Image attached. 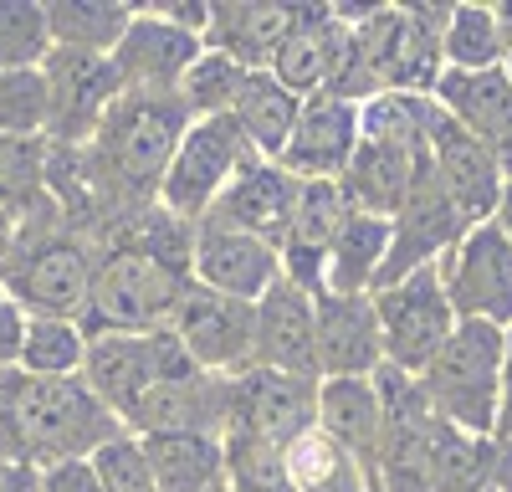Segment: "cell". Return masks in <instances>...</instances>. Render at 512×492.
I'll return each instance as SVG.
<instances>
[{
  "label": "cell",
  "mask_w": 512,
  "mask_h": 492,
  "mask_svg": "<svg viewBox=\"0 0 512 492\" xmlns=\"http://www.w3.org/2000/svg\"><path fill=\"white\" fill-rule=\"evenodd\" d=\"M318 431L359 457L379 477V446H384V395L374 380H318Z\"/></svg>",
  "instance_id": "cell-23"
},
{
  "label": "cell",
  "mask_w": 512,
  "mask_h": 492,
  "mask_svg": "<svg viewBox=\"0 0 512 492\" xmlns=\"http://www.w3.org/2000/svg\"><path fill=\"white\" fill-rule=\"evenodd\" d=\"M497 11V26H502V41H507V57H512V0H502V6H492Z\"/></svg>",
  "instance_id": "cell-43"
},
{
  "label": "cell",
  "mask_w": 512,
  "mask_h": 492,
  "mask_svg": "<svg viewBox=\"0 0 512 492\" xmlns=\"http://www.w3.org/2000/svg\"><path fill=\"white\" fill-rule=\"evenodd\" d=\"M190 246L195 226L175 221L169 211H144L123 231L108 236L93 298L82 308V328L93 334H144V328H169L180 293L195 282L190 277Z\"/></svg>",
  "instance_id": "cell-1"
},
{
  "label": "cell",
  "mask_w": 512,
  "mask_h": 492,
  "mask_svg": "<svg viewBox=\"0 0 512 492\" xmlns=\"http://www.w3.org/2000/svg\"><path fill=\"white\" fill-rule=\"evenodd\" d=\"M441 57L446 72H492L507 67V41L492 6H451L441 31Z\"/></svg>",
  "instance_id": "cell-31"
},
{
  "label": "cell",
  "mask_w": 512,
  "mask_h": 492,
  "mask_svg": "<svg viewBox=\"0 0 512 492\" xmlns=\"http://www.w3.org/2000/svg\"><path fill=\"white\" fill-rule=\"evenodd\" d=\"M226 492H231V487H226Z\"/></svg>",
  "instance_id": "cell-47"
},
{
  "label": "cell",
  "mask_w": 512,
  "mask_h": 492,
  "mask_svg": "<svg viewBox=\"0 0 512 492\" xmlns=\"http://www.w3.org/2000/svg\"><path fill=\"white\" fill-rule=\"evenodd\" d=\"M384 369V339L374 293L318 298V380H374Z\"/></svg>",
  "instance_id": "cell-17"
},
{
  "label": "cell",
  "mask_w": 512,
  "mask_h": 492,
  "mask_svg": "<svg viewBox=\"0 0 512 492\" xmlns=\"http://www.w3.org/2000/svg\"><path fill=\"white\" fill-rule=\"evenodd\" d=\"M297 190H303V180H292L277 159H251L205 221H221V226H236V231H251V236L282 246L292 211H297Z\"/></svg>",
  "instance_id": "cell-22"
},
{
  "label": "cell",
  "mask_w": 512,
  "mask_h": 492,
  "mask_svg": "<svg viewBox=\"0 0 512 492\" xmlns=\"http://www.w3.org/2000/svg\"><path fill=\"white\" fill-rule=\"evenodd\" d=\"M313 6V0H308ZM303 0H210V31L205 47L236 57L251 72H267L282 41L303 26L308 16Z\"/></svg>",
  "instance_id": "cell-19"
},
{
  "label": "cell",
  "mask_w": 512,
  "mask_h": 492,
  "mask_svg": "<svg viewBox=\"0 0 512 492\" xmlns=\"http://www.w3.org/2000/svg\"><path fill=\"white\" fill-rule=\"evenodd\" d=\"M47 170H52V144L47 139H0V205H6L16 221L36 216L41 205L52 200Z\"/></svg>",
  "instance_id": "cell-32"
},
{
  "label": "cell",
  "mask_w": 512,
  "mask_h": 492,
  "mask_svg": "<svg viewBox=\"0 0 512 492\" xmlns=\"http://www.w3.org/2000/svg\"><path fill=\"white\" fill-rule=\"evenodd\" d=\"M359 144H364L359 103L338 98V93H318L303 103V118H297V129L277 164L292 180H344Z\"/></svg>",
  "instance_id": "cell-16"
},
{
  "label": "cell",
  "mask_w": 512,
  "mask_h": 492,
  "mask_svg": "<svg viewBox=\"0 0 512 492\" xmlns=\"http://www.w3.org/2000/svg\"><path fill=\"white\" fill-rule=\"evenodd\" d=\"M6 421L16 457L52 472L72 462H93L128 426L88 390V380H31L21 369L6 375Z\"/></svg>",
  "instance_id": "cell-2"
},
{
  "label": "cell",
  "mask_w": 512,
  "mask_h": 492,
  "mask_svg": "<svg viewBox=\"0 0 512 492\" xmlns=\"http://www.w3.org/2000/svg\"><path fill=\"white\" fill-rule=\"evenodd\" d=\"M308 426H318V380H292L272 369H246L226 380V431L287 446Z\"/></svg>",
  "instance_id": "cell-14"
},
{
  "label": "cell",
  "mask_w": 512,
  "mask_h": 492,
  "mask_svg": "<svg viewBox=\"0 0 512 492\" xmlns=\"http://www.w3.org/2000/svg\"><path fill=\"white\" fill-rule=\"evenodd\" d=\"M349 47H354V31L333 16L328 0H313L303 26L282 41V52L272 57L267 72L282 82L287 93L318 98V93H328L338 82V72H344V62H349Z\"/></svg>",
  "instance_id": "cell-20"
},
{
  "label": "cell",
  "mask_w": 512,
  "mask_h": 492,
  "mask_svg": "<svg viewBox=\"0 0 512 492\" xmlns=\"http://www.w3.org/2000/svg\"><path fill=\"white\" fill-rule=\"evenodd\" d=\"M436 272L461 323L512 328V241L502 236L497 221L466 231L436 262Z\"/></svg>",
  "instance_id": "cell-8"
},
{
  "label": "cell",
  "mask_w": 512,
  "mask_h": 492,
  "mask_svg": "<svg viewBox=\"0 0 512 492\" xmlns=\"http://www.w3.org/2000/svg\"><path fill=\"white\" fill-rule=\"evenodd\" d=\"M502 349H507V328L492 323H461L451 344L431 359V369L420 380L431 410L466 431V436H497L502 416Z\"/></svg>",
  "instance_id": "cell-4"
},
{
  "label": "cell",
  "mask_w": 512,
  "mask_h": 492,
  "mask_svg": "<svg viewBox=\"0 0 512 492\" xmlns=\"http://www.w3.org/2000/svg\"><path fill=\"white\" fill-rule=\"evenodd\" d=\"M226 477L231 492H297L292 472H287V446L246 436V431H226Z\"/></svg>",
  "instance_id": "cell-35"
},
{
  "label": "cell",
  "mask_w": 512,
  "mask_h": 492,
  "mask_svg": "<svg viewBox=\"0 0 512 492\" xmlns=\"http://www.w3.org/2000/svg\"><path fill=\"white\" fill-rule=\"evenodd\" d=\"M26 323L31 313L0 287V375H11V369L21 364V344H26Z\"/></svg>",
  "instance_id": "cell-37"
},
{
  "label": "cell",
  "mask_w": 512,
  "mask_h": 492,
  "mask_svg": "<svg viewBox=\"0 0 512 492\" xmlns=\"http://www.w3.org/2000/svg\"><path fill=\"white\" fill-rule=\"evenodd\" d=\"M16 236H21V221L0 205V267H6V257H11V246H16Z\"/></svg>",
  "instance_id": "cell-41"
},
{
  "label": "cell",
  "mask_w": 512,
  "mask_h": 492,
  "mask_svg": "<svg viewBox=\"0 0 512 492\" xmlns=\"http://www.w3.org/2000/svg\"><path fill=\"white\" fill-rule=\"evenodd\" d=\"M272 375L318 380V298L292 282H277L256 303V364Z\"/></svg>",
  "instance_id": "cell-18"
},
{
  "label": "cell",
  "mask_w": 512,
  "mask_h": 492,
  "mask_svg": "<svg viewBox=\"0 0 512 492\" xmlns=\"http://www.w3.org/2000/svg\"><path fill=\"white\" fill-rule=\"evenodd\" d=\"M374 313H379V339H384V369H400V375H425L431 359L461 328L436 267L379 287Z\"/></svg>",
  "instance_id": "cell-7"
},
{
  "label": "cell",
  "mask_w": 512,
  "mask_h": 492,
  "mask_svg": "<svg viewBox=\"0 0 512 492\" xmlns=\"http://www.w3.org/2000/svg\"><path fill=\"white\" fill-rule=\"evenodd\" d=\"M205 41L185 26H175L154 6H134L123 41L113 47V72L123 82V93H180L185 72L200 62Z\"/></svg>",
  "instance_id": "cell-12"
},
{
  "label": "cell",
  "mask_w": 512,
  "mask_h": 492,
  "mask_svg": "<svg viewBox=\"0 0 512 492\" xmlns=\"http://www.w3.org/2000/svg\"><path fill=\"white\" fill-rule=\"evenodd\" d=\"M303 103L308 98L287 93L272 72H246V88H241L231 118L241 123V134L256 149V159H282V149H287V139L297 129V118H303Z\"/></svg>",
  "instance_id": "cell-26"
},
{
  "label": "cell",
  "mask_w": 512,
  "mask_h": 492,
  "mask_svg": "<svg viewBox=\"0 0 512 492\" xmlns=\"http://www.w3.org/2000/svg\"><path fill=\"white\" fill-rule=\"evenodd\" d=\"M200 375V364L185 354V344L175 339V328H144V334H93L88 339V364L82 380L88 390L113 410L128 426V416L159 390Z\"/></svg>",
  "instance_id": "cell-5"
},
{
  "label": "cell",
  "mask_w": 512,
  "mask_h": 492,
  "mask_svg": "<svg viewBox=\"0 0 512 492\" xmlns=\"http://www.w3.org/2000/svg\"><path fill=\"white\" fill-rule=\"evenodd\" d=\"M436 123H441V103L431 93H374L369 103H359V129L369 144L431 154Z\"/></svg>",
  "instance_id": "cell-29"
},
{
  "label": "cell",
  "mask_w": 512,
  "mask_h": 492,
  "mask_svg": "<svg viewBox=\"0 0 512 492\" xmlns=\"http://www.w3.org/2000/svg\"><path fill=\"white\" fill-rule=\"evenodd\" d=\"M52 57V26L41 0H0V72H36Z\"/></svg>",
  "instance_id": "cell-34"
},
{
  "label": "cell",
  "mask_w": 512,
  "mask_h": 492,
  "mask_svg": "<svg viewBox=\"0 0 512 492\" xmlns=\"http://www.w3.org/2000/svg\"><path fill=\"white\" fill-rule=\"evenodd\" d=\"M441 113L451 123H461L472 139H482L512 180V77L507 67H492V72H441L436 93Z\"/></svg>",
  "instance_id": "cell-21"
},
{
  "label": "cell",
  "mask_w": 512,
  "mask_h": 492,
  "mask_svg": "<svg viewBox=\"0 0 512 492\" xmlns=\"http://www.w3.org/2000/svg\"><path fill=\"white\" fill-rule=\"evenodd\" d=\"M128 21H134V6H123V0H47L52 52L113 57Z\"/></svg>",
  "instance_id": "cell-28"
},
{
  "label": "cell",
  "mask_w": 512,
  "mask_h": 492,
  "mask_svg": "<svg viewBox=\"0 0 512 492\" xmlns=\"http://www.w3.org/2000/svg\"><path fill=\"white\" fill-rule=\"evenodd\" d=\"M41 482H47V472L21 462V457H0V492H41Z\"/></svg>",
  "instance_id": "cell-39"
},
{
  "label": "cell",
  "mask_w": 512,
  "mask_h": 492,
  "mask_svg": "<svg viewBox=\"0 0 512 492\" xmlns=\"http://www.w3.org/2000/svg\"><path fill=\"white\" fill-rule=\"evenodd\" d=\"M487 492H497V487H487Z\"/></svg>",
  "instance_id": "cell-46"
},
{
  "label": "cell",
  "mask_w": 512,
  "mask_h": 492,
  "mask_svg": "<svg viewBox=\"0 0 512 492\" xmlns=\"http://www.w3.org/2000/svg\"><path fill=\"white\" fill-rule=\"evenodd\" d=\"M492 221H497V226H502V236L512 241V185L502 190V205H497V216H492Z\"/></svg>",
  "instance_id": "cell-42"
},
{
  "label": "cell",
  "mask_w": 512,
  "mask_h": 492,
  "mask_svg": "<svg viewBox=\"0 0 512 492\" xmlns=\"http://www.w3.org/2000/svg\"><path fill=\"white\" fill-rule=\"evenodd\" d=\"M103 241L67 221L57 200H47L36 216L21 221V236L11 246L0 287L31 313V318H82L93 298Z\"/></svg>",
  "instance_id": "cell-3"
},
{
  "label": "cell",
  "mask_w": 512,
  "mask_h": 492,
  "mask_svg": "<svg viewBox=\"0 0 512 492\" xmlns=\"http://www.w3.org/2000/svg\"><path fill=\"white\" fill-rule=\"evenodd\" d=\"M246 72H251V67H241L236 57L205 47L200 62H195V67L185 72V82H180L185 113H190V118H231V108H236V98H241V88H246Z\"/></svg>",
  "instance_id": "cell-33"
},
{
  "label": "cell",
  "mask_w": 512,
  "mask_h": 492,
  "mask_svg": "<svg viewBox=\"0 0 512 492\" xmlns=\"http://www.w3.org/2000/svg\"><path fill=\"white\" fill-rule=\"evenodd\" d=\"M175 339L185 344V354L216 380H236L256 364V303L210 293V287L190 282L180 303H175Z\"/></svg>",
  "instance_id": "cell-9"
},
{
  "label": "cell",
  "mask_w": 512,
  "mask_h": 492,
  "mask_svg": "<svg viewBox=\"0 0 512 492\" xmlns=\"http://www.w3.org/2000/svg\"><path fill=\"white\" fill-rule=\"evenodd\" d=\"M190 277L210 287V293L262 303L282 282V246L236 226H221V221H200L195 246H190Z\"/></svg>",
  "instance_id": "cell-11"
},
{
  "label": "cell",
  "mask_w": 512,
  "mask_h": 492,
  "mask_svg": "<svg viewBox=\"0 0 512 492\" xmlns=\"http://www.w3.org/2000/svg\"><path fill=\"white\" fill-rule=\"evenodd\" d=\"M0 139H47V72H0Z\"/></svg>",
  "instance_id": "cell-36"
},
{
  "label": "cell",
  "mask_w": 512,
  "mask_h": 492,
  "mask_svg": "<svg viewBox=\"0 0 512 492\" xmlns=\"http://www.w3.org/2000/svg\"><path fill=\"white\" fill-rule=\"evenodd\" d=\"M431 175H436V185L446 190V200H451L472 226H482V221L497 216L502 190L512 185L507 170H502V159H497L482 139L466 134L461 123H451L446 113H441L436 134H431Z\"/></svg>",
  "instance_id": "cell-15"
},
{
  "label": "cell",
  "mask_w": 512,
  "mask_h": 492,
  "mask_svg": "<svg viewBox=\"0 0 512 492\" xmlns=\"http://www.w3.org/2000/svg\"><path fill=\"white\" fill-rule=\"evenodd\" d=\"M472 231L456 205L446 200V190L436 185V175L425 170L420 185L410 190V200L390 216V257H384V272H379V287H390L400 277H415L425 267H436L451 246ZM374 287V293H379Z\"/></svg>",
  "instance_id": "cell-13"
},
{
  "label": "cell",
  "mask_w": 512,
  "mask_h": 492,
  "mask_svg": "<svg viewBox=\"0 0 512 492\" xmlns=\"http://www.w3.org/2000/svg\"><path fill=\"white\" fill-rule=\"evenodd\" d=\"M88 364V328L77 318H31L21 344V375L31 380H82Z\"/></svg>",
  "instance_id": "cell-30"
},
{
  "label": "cell",
  "mask_w": 512,
  "mask_h": 492,
  "mask_svg": "<svg viewBox=\"0 0 512 492\" xmlns=\"http://www.w3.org/2000/svg\"><path fill=\"white\" fill-rule=\"evenodd\" d=\"M390 257V216L354 211L328 246V293H374Z\"/></svg>",
  "instance_id": "cell-27"
},
{
  "label": "cell",
  "mask_w": 512,
  "mask_h": 492,
  "mask_svg": "<svg viewBox=\"0 0 512 492\" xmlns=\"http://www.w3.org/2000/svg\"><path fill=\"white\" fill-rule=\"evenodd\" d=\"M251 159L256 149L246 144L236 118H190V129L159 185V211H169L185 226H200Z\"/></svg>",
  "instance_id": "cell-6"
},
{
  "label": "cell",
  "mask_w": 512,
  "mask_h": 492,
  "mask_svg": "<svg viewBox=\"0 0 512 492\" xmlns=\"http://www.w3.org/2000/svg\"><path fill=\"white\" fill-rule=\"evenodd\" d=\"M159 492H226V441L205 431H159L139 436Z\"/></svg>",
  "instance_id": "cell-25"
},
{
  "label": "cell",
  "mask_w": 512,
  "mask_h": 492,
  "mask_svg": "<svg viewBox=\"0 0 512 492\" xmlns=\"http://www.w3.org/2000/svg\"><path fill=\"white\" fill-rule=\"evenodd\" d=\"M47 144L57 149H88L103 118L123 98V82L108 57L52 52L47 57Z\"/></svg>",
  "instance_id": "cell-10"
},
{
  "label": "cell",
  "mask_w": 512,
  "mask_h": 492,
  "mask_svg": "<svg viewBox=\"0 0 512 492\" xmlns=\"http://www.w3.org/2000/svg\"><path fill=\"white\" fill-rule=\"evenodd\" d=\"M497 441L512 446V328H507V349H502V416H497Z\"/></svg>",
  "instance_id": "cell-40"
},
{
  "label": "cell",
  "mask_w": 512,
  "mask_h": 492,
  "mask_svg": "<svg viewBox=\"0 0 512 492\" xmlns=\"http://www.w3.org/2000/svg\"><path fill=\"white\" fill-rule=\"evenodd\" d=\"M431 170V154H415V149H395V144H359L354 164L344 170V185L354 211L369 216H395L400 205L410 200V190L420 185V175Z\"/></svg>",
  "instance_id": "cell-24"
},
{
  "label": "cell",
  "mask_w": 512,
  "mask_h": 492,
  "mask_svg": "<svg viewBox=\"0 0 512 492\" xmlns=\"http://www.w3.org/2000/svg\"><path fill=\"white\" fill-rule=\"evenodd\" d=\"M507 77H512V57H507Z\"/></svg>",
  "instance_id": "cell-45"
},
{
  "label": "cell",
  "mask_w": 512,
  "mask_h": 492,
  "mask_svg": "<svg viewBox=\"0 0 512 492\" xmlns=\"http://www.w3.org/2000/svg\"><path fill=\"white\" fill-rule=\"evenodd\" d=\"M497 492H512V462H507V472H502V482H497Z\"/></svg>",
  "instance_id": "cell-44"
},
{
  "label": "cell",
  "mask_w": 512,
  "mask_h": 492,
  "mask_svg": "<svg viewBox=\"0 0 512 492\" xmlns=\"http://www.w3.org/2000/svg\"><path fill=\"white\" fill-rule=\"evenodd\" d=\"M41 492H103V482H98L93 462H72V467H52Z\"/></svg>",
  "instance_id": "cell-38"
}]
</instances>
